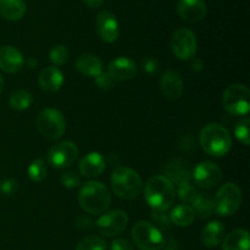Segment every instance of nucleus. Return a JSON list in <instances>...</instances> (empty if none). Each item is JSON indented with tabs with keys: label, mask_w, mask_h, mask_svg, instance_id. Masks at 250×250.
<instances>
[{
	"label": "nucleus",
	"mask_w": 250,
	"mask_h": 250,
	"mask_svg": "<svg viewBox=\"0 0 250 250\" xmlns=\"http://www.w3.org/2000/svg\"><path fill=\"white\" fill-rule=\"evenodd\" d=\"M39 87L43 92L55 93L62 87L63 84V75L58 67L55 66H48L43 68L39 73Z\"/></svg>",
	"instance_id": "19"
},
{
	"label": "nucleus",
	"mask_w": 250,
	"mask_h": 250,
	"mask_svg": "<svg viewBox=\"0 0 250 250\" xmlns=\"http://www.w3.org/2000/svg\"><path fill=\"white\" fill-rule=\"evenodd\" d=\"M50 61L56 66L63 65L68 60V50L65 45H55L49 53Z\"/></svg>",
	"instance_id": "32"
},
{
	"label": "nucleus",
	"mask_w": 250,
	"mask_h": 250,
	"mask_svg": "<svg viewBox=\"0 0 250 250\" xmlns=\"http://www.w3.org/2000/svg\"><path fill=\"white\" fill-rule=\"evenodd\" d=\"M249 126L250 120L248 117L241 119V121L237 122L236 127H234V134H236L237 139L244 144V146H249L250 143V136H249Z\"/></svg>",
	"instance_id": "31"
},
{
	"label": "nucleus",
	"mask_w": 250,
	"mask_h": 250,
	"mask_svg": "<svg viewBox=\"0 0 250 250\" xmlns=\"http://www.w3.org/2000/svg\"><path fill=\"white\" fill-rule=\"evenodd\" d=\"M103 61L94 54H82L76 60V68L85 77H97L103 72Z\"/></svg>",
	"instance_id": "20"
},
{
	"label": "nucleus",
	"mask_w": 250,
	"mask_h": 250,
	"mask_svg": "<svg viewBox=\"0 0 250 250\" xmlns=\"http://www.w3.org/2000/svg\"><path fill=\"white\" fill-rule=\"evenodd\" d=\"M199 143L205 153L219 158L229 153L232 146V138L224 126L219 124H209L200 132Z\"/></svg>",
	"instance_id": "3"
},
{
	"label": "nucleus",
	"mask_w": 250,
	"mask_h": 250,
	"mask_svg": "<svg viewBox=\"0 0 250 250\" xmlns=\"http://www.w3.org/2000/svg\"><path fill=\"white\" fill-rule=\"evenodd\" d=\"M165 250H176V249H172V248H168V249H165Z\"/></svg>",
	"instance_id": "44"
},
{
	"label": "nucleus",
	"mask_w": 250,
	"mask_h": 250,
	"mask_svg": "<svg viewBox=\"0 0 250 250\" xmlns=\"http://www.w3.org/2000/svg\"><path fill=\"white\" fill-rule=\"evenodd\" d=\"M193 180L204 189H210L214 188L221 182L222 180V171L219 166L211 161H203L195 166L193 171Z\"/></svg>",
	"instance_id": "12"
},
{
	"label": "nucleus",
	"mask_w": 250,
	"mask_h": 250,
	"mask_svg": "<svg viewBox=\"0 0 250 250\" xmlns=\"http://www.w3.org/2000/svg\"><path fill=\"white\" fill-rule=\"evenodd\" d=\"M95 83H97V85L100 88V89L109 90L112 88L115 81L110 77L109 73L103 71L99 76H97V77H95Z\"/></svg>",
	"instance_id": "35"
},
{
	"label": "nucleus",
	"mask_w": 250,
	"mask_h": 250,
	"mask_svg": "<svg viewBox=\"0 0 250 250\" xmlns=\"http://www.w3.org/2000/svg\"><path fill=\"white\" fill-rule=\"evenodd\" d=\"M36 126L39 133L49 141L59 139L66 129V121L59 110L48 107L42 110L36 119Z\"/></svg>",
	"instance_id": "7"
},
{
	"label": "nucleus",
	"mask_w": 250,
	"mask_h": 250,
	"mask_svg": "<svg viewBox=\"0 0 250 250\" xmlns=\"http://www.w3.org/2000/svg\"><path fill=\"white\" fill-rule=\"evenodd\" d=\"M76 250H106V243L100 237L88 236L78 242Z\"/></svg>",
	"instance_id": "29"
},
{
	"label": "nucleus",
	"mask_w": 250,
	"mask_h": 250,
	"mask_svg": "<svg viewBox=\"0 0 250 250\" xmlns=\"http://www.w3.org/2000/svg\"><path fill=\"white\" fill-rule=\"evenodd\" d=\"M250 241L247 229H234L222 241V250H249Z\"/></svg>",
	"instance_id": "23"
},
{
	"label": "nucleus",
	"mask_w": 250,
	"mask_h": 250,
	"mask_svg": "<svg viewBox=\"0 0 250 250\" xmlns=\"http://www.w3.org/2000/svg\"><path fill=\"white\" fill-rule=\"evenodd\" d=\"M242 204V190L236 183H226L217 190L214 197L215 212L220 216L236 214Z\"/></svg>",
	"instance_id": "8"
},
{
	"label": "nucleus",
	"mask_w": 250,
	"mask_h": 250,
	"mask_svg": "<svg viewBox=\"0 0 250 250\" xmlns=\"http://www.w3.org/2000/svg\"><path fill=\"white\" fill-rule=\"evenodd\" d=\"M61 185L66 188H76L81 185V180L78 177L77 173L71 172V171H67V172L62 173L60 178Z\"/></svg>",
	"instance_id": "34"
},
{
	"label": "nucleus",
	"mask_w": 250,
	"mask_h": 250,
	"mask_svg": "<svg viewBox=\"0 0 250 250\" xmlns=\"http://www.w3.org/2000/svg\"><path fill=\"white\" fill-rule=\"evenodd\" d=\"M190 68H192L193 71H195V72L202 71L203 68H204V62H203L202 59L193 56V58L190 59Z\"/></svg>",
	"instance_id": "40"
},
{
	"label": "nucleus",
	"mask_w": 250,
	"mask_h": 250,
	"mask_svg": "<svg viewBox=\"0 0 250 250\" xmlns=\"http://www.w3.org/2000/svg\"><path fill=\"white\" fill-rule=\"evenodd\" d=\"M78 202L85 212L99 215L109 208L111 203V194L105 185L97 181H90L81 188Z\"/></svg>",
	"instance_id": "2"
},
{
	"label": "nucleus",
	"mask_w": 250,
	"mask_h": 250,
	"mask_svg": "<svg viewBox=\"0 0 250 250\" xmlns=\"http://www.w3.org/2000/svg\"><path fill=\"white\" fill-rule=\"evenodd\" d=\"M111 188L122 199H134L143 190V182L136 171L120 166L111 173Z\"/></svg>",
	"instance_id": "4"
},
{
	"label": "nucleus",
	"mask_w": 250,
	"mask_h": 250,
	"mask_svg": "<svg viewBox=\"0 0 250 250\" xmlns=\"http://www.w3.org/2000/svg\"><path fill=\"white\" fill-rule=\"evenodd\" d=\"M19 183L14 178H7L0 182V195L1 197H11L17 192Z\"/></svg>",
	"instance_id": "33"
},
{
	"label": "nucleus",
	"mask_w": 250,
	"mask_h": 250,
	"mask_svg": "<svg viewBox=\"0 0 250 250\" xmlns=\"http://www.w3.org/2000/svg\"><path fill=\"white\" fill-rule=\"evenodd\" d=\"M82 1L90 9H99L104 4V0H82Z\"/></svg>",
	"instance_id": "41"
},
{
	"label": "nucleus",
	"mask_w": 250,
	"mask_h": 250,
	"mask_svg": "<svg viewBox=\"0 0 250 250\" xmlns=\"http://www.w3.org/2000/svg\"><path fill=\"white\" fill-rule=\"evenodd\" d=\"M144 195L154 211H166L175 203L176 189L166 176L158 175L149 178L144 188Z\"/></svg>",
	"instance_id": "1"
},
{
	"label": "nucleus",
	"mask_w": 250,
	"mask_h": 250,
	"mask_svg": "<svg viewBox=\"0 0 250 250\" xmlns=\"http://www.w3.org/2000/svg\"><path fill=\"white\" fill-rule=\"evenodd\" d=\"M23 0H0V16L6 21H19L26 14Z\"/></svg>",
	"instance_id": "22"
},
{
	"label": "nucleus",
	"mask_w": 250,
	"mask_h": 250,
	"mask_svg": "<svg viewBox=\"0 0 250 250\" xmlns=\"http://www.w3.org/2000/svg\"><path fill=\"white\" fill-rule=\"evenodd\" d=\"M142 67L148 75H155L159 71V61L155 58H144L142 60Z\"/></svg>",
	"instance_id": "36"
},
{
	"label": "nucleus",
	"mask_w": 250,
	"mask_h": 250,
	"mask_svg": "<svg viewBox=\"0 0 250 250\" xmlns=\"http://www.w3.org/2000/svg\"><path fill=\"white\" fill-rule=\"evenodd\" d=\"M107 73L114 81H129L136 76L137 65L133 60L126 56H120L112 60L107 66Z\"/></svg>",
	"instance_id": "14"
},
{
	"label": "nucleus",
	"mask_w": 250,
	"mask_h": 250,
	"mask_svg": "<svg viewBox=\"0 0 250 250\" xmlns=\"http://www.w3.org/2000/svg\"><path fill=\"white\" fill-rule=\"evenodd\" d=\"M170 45L173 55L178 60H190L197 53V37L192 29L178 28L171 37Z\"/></svg>",
	"instance_id": "9"
},
{
	"label": "nucleus",
	"mask_w": 250,
	"mask_h": 250,
	"mask_svg": "<svg viewBox=\"0 0 250 250\" xmlns=\"http://www.w3.org/2000/svg\"><path fill=\"white\" fill-rule=\"evenodd\" d=\"M170 221L175 224L176 226L186 227L189 226L195 220V212L190 205L181 204L177 205L170 212Z\"/></svg>",
	"instance_id": "25"
},
{
	"label": "nucleus",
	"mask_w": 250,
	"mask_h": 250,
	"mask_svg": "<svg viewBox=\"0 0 250 250\" xmlns=\"http://www.w3.org/2000/svg\"><path fill=\"white\" fill-rule=\"evenodd\" d=\"M177 12L185 21L199 22L207 16V5L204 0H178Z\"/></svg>",
	"instance_id": "15"
},
{
	"label": "nucleus",
	"mask_w": 250,
	"mask_h": 250,
	"mask_svg": "<svg viewBox=\"0 0 250 250\" xmlns=\"http://www.w3.org/2000/svg\"><path fill=\"white\" fill-rule=\"evenodd\" d=\"M225 238V226L217 220L209 222L207 226L203 229L200 239L202 243L208 248H215L219 244L222 243Z\"/></svg>",
	"instance_id": "21"
},
{
	"label": "nucleus",
	"mask_w": 250,
	"mask_h": 250,
	"mask_svg": "<svg viewBox=\"0 0 250 250\" xmlns=\"http://www.w3.org/2000/svg\"><path fill=\"white\" fill-rule=\"evenodd\" d=\"M222 106L234 116H247L250 110V92L241 83L231 84L222 94Z\"/></svg>",
	"instance_id": "5"
},
{
	"label": "nucleus",
	"mask_w": 250,
	"mask_h": 250,
	"mask_svg": "<svg viewBox=\"0 0 250 250\" xmlns=\"http://www.w3.org/2000/svg\"><path fill=\"white\" fill-rule=\"evenodd\" d=\"M2 89H4V80H2L1 75H0V94H1Z\"/></svg>",
	"instance_id": "43"
},
{
	"label": "nucleus",
	"mask_w": 250,
	"mask_h": 250,
	"mask_svg": "<svg viewBox=\"0 0 250 250\" xmlns=\"http://www.w3.org/2000/svg\"><path fill=\"white\" fill-rule=\"evenodd\" d=\"M37 60L34 58H29L28 60H27V65H28L29 68H34L37 66Z\"/></svg>",
	"instance_id": "42"
},
{
	"label": "nucleus",
	"mask_w": 250,
	"mask_h": 250,
	"mask_svg": "<svg viewBox=\"0 0 250 250\" xmlns=\"http://www.w3.org/2000/svg\"><path fill=\"white\" fill-rule=\"evenodd\" d=\"M24 65L21 51L11 45L0 46V70L7 73H16Z\"/></svg>",
	"instance_id": "17"
},
{
	"label": "nucleus",
	"mask_w": 250,
	"mask_h": 250,
	"mask_svg": "<svg viewBox=\"0 0 250 250\" xmlns=\"http://www.w3.org/2000/svg\"><path fill=\"white\" fill-rule=\"evenodd\" d=\"M128 216L124 210H112L102 215L97 221V229L103 236L116 237L126 229Z\"/></svg>",
	"instance_id": "10"
},
{
	"label": "nucleus",
	"mask_w": 250,
	"mask_h": 250,
	"mask_svg": "<svg viewBox=\"0 0 250 250\" xmlns=\"http://www.w3.org/2000/svg\"><path fill=\"white\" fill-rule=\"evenodd\" d=\"M166 177L172 183L180 185V183L188 182L192 177V171L189 165L183 160H173L170 165L166 167Z\"/></svg>",
	"instance_id": "24"
},
{
	"label": "nucleus",
	"mask_w": 250,
	"mask_h": 250,
	"mask_svg": "<svg viewBox=\"0 0 250 250\" xmlns=\"http://www.w3.org/2000/svg\"><path fill=\"white\" fill-rule=\"evenodd\" d=\"M10 106L14 110H17V111H23V110H27L33 103V97L29 92L27 90H16V92L12 93L10 95Z\"/></svg>",
	"instance_id": "27"
},
{
	"label": "nucleus",
	"mask_w": 250,
	"mask_h": 250,
	"mask_svg": "<svg viewBox=\"0 0 250 250\" xmlns=\"http://www.w3.org/2000/svg\"><path fill=\"white\" fill-rule=\"evenodd\" d=\"M78 168H80L81 175L84 176L85 178L98 177L105 170L104 156L97 151L88 153L87 155L81 159Z\"/></svg>",
	"instance_id": "18"
},
{
	"label": "nucleus",
	"mask_w": 250,
	"mask_h": 250,
	"mask_svg": "<svg viewBox=\"0 0 250 250\" xmlns=\"http://www.w3.org/2000/svg\"><path fill=\"white\" fill-rule=\"evenodd\" d=\"M177 197L181 200L186 203H193V200L195 199V197L198 195V190L192 183L188 181V182H183L178 185L177 192H176Z\"/></svg>",
	"instance_id": "30"
},
{
	"label": "nucleus",
	"mask_w": 250,
	"mask_h": 250,
	"mask_svg": "<svg viewBox=\"0 0 250 250\" xmlns=\"http://www.w3.org/2000/svg\"><path fill=\"white\" fill-rule=\"evenodd\" d=\"M192 208L195 212V216H199L200 219H208L215 212L214 198L208 193H198L195 199L193 200Z\"/></svg>",
	"instance_id": "26"
},
{
	"label": "nucleus",
	"mask_w": 250,
	"mask_h": 250,
	"mask_svg": "<svg viewBox=\"0 0 250 250\" xmlns=\"http://www.w3.org/2000/svg\"><path fill=\"white\" fill-rule=\"evenodd\" d=\"M46 173H48V168L42 159L32 161L31 165L28 166V176L33 182H42L45 180Z\"/></svg>",
	"instance_id": "28"
},
{
	"label": "nucleus",
	"mask_w": 250,
	"mask_h": 250,
	"mask_svg": "<svg viewBox=\"0 0 250 250\" xmlns=\"http://www.w3.org/2000/svg\"><path fill=\"white\" fill-rule=\"evenodd\" d=\"M132 239L139 250H161L165 246V238L160 229L148 221L134 224Z\"/></svg>",
	"instance_id": "6"
},
{
	"label": "nucleus",
	"mask_w": 250,
	"mask_h": 250,
	"mask_svg": "<svg viewBox=\"0 0 250 250\" xmlns=\"http://www.w3.org/2000/svg\"><path fill=\"white\" fill-rule=\"evenodd\" d=\"M160 89L167 99H180L183 94L182 76L173 70H167L163 73L160 78Z\"/></svg>",
	"instance_id": "16"
},
{
	"label": "nucleus",
	"mask_w": 250,
	"mask_h": 250,
	"mask_svg": "<svg viewBox=\"0 0 250 250\" xmlns=\"http://www.w3.org/2000/svg\"><path fill=\"white\" fill-rule=\"evenodd\" d=\"M95 27H97V33L100 39L106 43H114L117 41L120 34L119 22L112 12L100 11L97 16L95 21Z\"/></svg>",
	"instance_id": "13"
},
{
	"label": "nucleus",
	"mask_w": 250,
	"mask_h": 250,
	"mask_svg": "<svg viewBox=\"0 0 250 250\" xmlns=\"http://www.w3.org/2000/svg\"><path fill=\"white\" fill-rule=\"evenodd\" d=\"M75 226L77 227L78 229H89L90 227L93 226V222H92V220H89L88 219V217H85V216H78V217H76V220H75Z\"/></svg>",
	"instance_id": "38"
},
{
	"label": "nucleus",
	"mask_w": 250,
	"mask_h": 250,
	"mask_svg": "<svg viewBox=\"0 0 250 250\" xmlns=\"http://www.w3.org/2000/svg\"><path fill=\"white\" fill-rule=\"evenodd\" d=\"M151 217H154L155 221H158L160 225H164V226L168 225V222H170V217L165 214V211H154Z\"/></svg>",
	"instance_id": "39"
},
{
	"label": "nucleus",
	"mask_w": 250,
	"mask_h": 250,
	"mask_svg": "<svg viewBox=\"0 0 250 250\" xmlns=\"http://www.w3.org/2000/svg\"><path fill=\"white\" fill-rule=\"evenodd\" d=\"M78 156V148L72 142H60L51 146L48 153V161L51 166L58 168L68 167L76 161Z\"/></svg>",
	"instance_id": "11"
},
{
	"label": "nucleus",
	"mask_w": 250,
	"mask_h": 250,
	"mask_svg": "<svg viewBox=\"0 0 250 250\" xmlns=\"http://www.w3.org/2000/svg\"><path fill=\"white\" fill-rule=\"evenodd\" d=\"M110 250H134V249H133V246H132L127 239L117 238L111 242Z\"/></svg>",
	"instance_id": "37"
}]
</instances>
